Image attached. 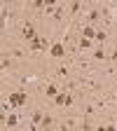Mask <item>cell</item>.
<instances>
[{
	"label": "cell",
	"instance_id": "6da1fadb",
	"mask_svg": "<svg viewBox=\"0 0 117 131\" xmlns=\"http://www.w3.org/2000/svg\"><path fill=\"white\" fill-rule=\"evenodd\" d=\"M26 91H14V94H9L7 96V101H9V105H16V108H19V105H26Z\"/></svg>",
	"mask_w": 117,
	"mask_h": 131
},
{
	"label": "cell",
	"instance_id": "7a4b0ae2",
	"mask_svg": "<svg viewBox=\"0 0 117 131\" xmlns=\"http://www.w3.org/2000/svg\"><path fill=\"white\" fill-rule=\"evenodd\" d=\"M49 54H52L54 59H61V56L66 54V45H63V40H56L52 47H49Z\"/></svg>",
	"mask_w": 117,
	"mask_h": 131
},
{
	"label": "cell",
	"instance_id": "3957f363",
	"mask_svg": "<svg viewBox=\"0 0 117 131\" xmlns=\"http://www.w3.org/2000/svg\"><path fill=\"white\" fill-rule=\"evenodd\" d=\"M28 47L33 49V52H40V49H49L52 45H49V42H47L45 38H40V35H38V38L33 40V42H28Z\"/></svg>",
	"mask_w": 117,
	"mask_h": 131
},
{
	"label": "cell",
	"instance_id": "277c9868",
	"mask_svg": "<svg viewBox=\"0 0 117 131\" xmlns=\"http://www.w3.org/2000/svg\"><path fill=\"white\" fill-rule=\"evenodd\" d=\"M73 101H75V96H73V94H59V96L54 98V103H56V105H61V108H68Z\"/></svg>",
	"mask_w": 117,
	"mask_h": 131
},
{
	"label": "cell",
	"instance_id": "5b68a950",
	"mask_svg": "<svg viewBox=\"0 0 117 131\" xmlns=\"http://www.w3.org/2000/svg\"><path fill=\"white\" fill-rule=\"evenodd\" d=\"M77 82H80L82 87H87V89H94V91L101 89V84H98V82H94L91 77H82V75H80V80H77Z\"/></svg>",
	"mask_w": 117,
	"mask_h": 131
},
{
	"label": "cell",
	"instance_id": "8992f818",
	"mask_svg": "<svg viewBox=\"0 0 117 131\" xmlns=\"http://www.w3.org/2000/svg\"><path fill=\"white\" fill-rule=\"evenodd\" d=\"M35 38H38V35H35V28H33V24H26V26H24V40H26V42H33Z\"/></svg>",
	"mask_w": 117,
	"mask_h": 131
},
{
	"label": "cell",
	"instance_id": "52a82bcc",
	"mask_svg": "<svg viewBox=\"0 0 117 131\" xmlns=\"http://www.w3.org/2000/svg\"><path fill=\"white\" fill-rule=\"evenodd\" d=\"M3 122H5V131H7V129H14L19 124V117L16 115H3Z\"/></svg>",
	"mask_w": 117,
	"mask_h": 131
},
{
	"label": "cell",
	"instance_id": "ba28073f",
	"mask_svg": "<svg viewBox=\"0 0 117 131\" xmlns=\"http://www.w3.org/2000/svg\"><path fill=\"white\" fill-rule=\"evenodd\" d=\"M52 124H54V117L45 112V117H42V124H40V131H49V126H52Z\"/></svg>",
	"mask_w": 117,
	"mask_h": 131
},
{
	"label": "cell",
	"instance_id": "9c48e42d",
	"mask_svg": "<svg viewBox=\"0 0 117 131\" xmlns=\"http://www.w3.org/2000/svg\"><path fill=\"white\" fill-rule=\"evenodd\" d=\"M94 59H96V61H108V54H105V49H103V45L94 49Z\"/></svg>",
	"mask_w": 117,
	"mask_h": 131
},
{
	"label": "cell",
	"instance_id": "30bf717a",
	"mask_svg": "<svg viewBox=\"0 0 117 131\" xmlns=\"http://www.w3.org/2000/svg\"><path fill=\"white\" fill-rule=\"evenodd\" d=\"M101 19V9H91L89 14H87V24H94V21H98Z\"/></svg>",
	"mask_w": 117,
	"mask_h": 131
},
{
	"label": "cell",
	"instance_id": "8fae6325",
	"mask_svg": "<svg viewBox=\"0 0 117 131\" xmlns=\"http://www.w3.org/2000/svg\"><path fill=\"white\" fill-rule=\"evenodd\" d=\"M45 94L56 98V96H59V89H56V84H47V87H45Z\"/></svg>",
	"mask_w": 117,
	"mask_h": 131
},
{
	"label": "cell",
	"instance_id": "7c38bea8",
	"mask_svg": "<svg viewBox=\"0 0 117 131\" xmlns=\"http://www.w3.org/2000/svg\"><path fill=\"white\" fill-rule=\"evenodd\" d=\"M94 40H96V42H101V45H103V42L108 40V33H105V30H101V28H98V30H96V38H94Z\"/></svg>",
	"mask_w": 117,
	"mask_h": 131
},
{
	"label": "cell",
	"instance_id": "4fadbf2b",
	"mask_svg": "<svg viewBox=\"0 0 117 131\" xmlns=\"http://www.w3.org/2000/svg\"><path fill=\"white\" fill-rule=\"evenodd\" d=\"M77 45H80V49H89V47H91V40H87V38H82V35H80Z\"/></svg>",
	"mask_w": 117,
	"mask_h": 131
},
{
	"label": "cell",
	"instance_id": "5bb4252c",
	"mask_svg": "<svg viewBox=\"0 0 117 131\" xmlns=\"http://www.w3.org/2000/svg\"><path fill=\"white\" fill-rule=\"evenodd\" d=\"M80 9H84V5H82V3H73V5H70V12H73V14H77Z\"/></svg>",
	"mask_w": 117,
	"mask_h": 131
},
{
	"label": "cell",
	"instance_id": "9a60e30c",
	"mask_svg": "<svg viewBox=\"0 0 117 131\" xmlns=\"http://www.w3.org/2000/svg\"><path fill=\"white\" fill-rule=\"evenodd\" d=\"M9 63H12L9 61V54H3V68H9Z\"/></svg>",
	"mask_w": 117,
	"mask_h": 131
},
{
	"label": "cell",
	"instance_id": "2e32d148",
	"mask_svg": "<svg viewBox=\"0 0 117 131\" xmlns=\"http://www.w3.org/2000/svg\"><path fill=\"white\" fill-rule=\"evenodd\" d=\"M12 56L14 59H24V52H21V49H12Z\"/></svg>",
	"mask_w": 117,
	"mask_h": 131
},
{
	"label": "cell",
	"instance_id": "e0dca14e",
	"mask_svg": "<svg viewBox=\"0 0 117 131\" xmlns=\"http://www.w3.org/2000/svg\"><path fill=\"white\" fill-rule=\"evenodd\" d=\"M59 75H61V77H68V68H66V66H61V68H59Z\"/></svg>",
	"mask_w": 117,
	"mask_h": 131
},
{
	"label": "cell",
	"instance_id": "ac0fdd59",
	"mask_svg": "<svg viewBox=\"0 0 117 131\" xmlns=\"http://www.w3.org/2000/svg\"><path fill=\"white\" fill-rule=\"evenodd\" d=\"M110 61H112V63H117V52H112V54H110Z\"/></svg>",
	"mask_w": 117,
	"mask_h": 131
},
{
	"label": "cell",
	"instance_id": "d6986e66",
	"mask_svg": "<svg viewBox=\"0 0 117 131\" xmlns=\"http://www.w3.org/2000/svg\"><path fill=\"white\" fill-rule=\"evenodd\" d=\"M96 131H108V126H105V124H101V126H96Z\"/></svg>",
	"mask_w": 117,
	"mask_h": 131
}]
</instances>
